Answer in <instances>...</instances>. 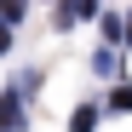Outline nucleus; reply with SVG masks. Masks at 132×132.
<instances>
[{
  "label": "nucleus",
  "mask_w": 132,
  "mask_h": 132,
  "mask_svg": "<svg viewBox=\"0 0 132 132\" xmlns=\"http://www.w3.org/2000/svg\"><path fill=\"white\" fill-rule=\"evenodd\" d=\"M17 126H23V98H17V86H12V92L0 98V132H17Z\"/></svg>",
  "instance_id": "nucleus-1"
},
{
  "label": "nucleus",
  "mask_w": 132,
  "mask_h": 132,
  "mask_svg": "<svg viewBox=\"0 0 132 132\" xmlns=\"http://www.w3.org/2000/svg\"><path fill=\"white\" fill-rule=\"evenodd\" d=\"M80 17H98V0H63V6H57V23L63 29L80 23Z\"/></svg>",
  "instance_id": "nucleus-2"
},
{
  "label": "nucleus",
  "mask_w": 132,
  "mask_h": 132,
  "mask_svg": "<svg viewBox=\"0 0 132 132\" xmlns=\"http://www.w3.org/2000/svg\"><path fill=\"white\" fill-rule=\"evenodd\" d=\"M92 126H98V109H92V103H80L75 115H69V132H92Z\"/></svg>",
  "instance_id": "nucleus-3"
},
{
  "label": "nucleus",
  "mask_w": 132,
  "mask_h": 132,
  "mask_svg": "<svg viewBox=\"0 0 132 132\" xmlns=\"http://www.w3.org/2000/svg\"><path fill=\"white\" fill-rule=\"evenodd\" d=\"M23 12H29V0H0V23H17Z\"/></svg>",
  "instance_id": "nucleus-4"
},
{
  "label": "nucleus",
  "mask_w": 132,
  "mask_h": 132,
  "mask_svg": "<svg viewBox=\"0 0 132 132\" xmlns=\"http://www.w3.org/2000/svg\"><path fill=\"white\" fill-rule=\"evenodd\" d=\"M109 109H132V86H115L109 92Z\"/></svg>",
  "instance_id": "nucleus-5"
},
{
  "label": "nucleus",
  "mask_w": 132,
  "mask_h": 132,
  "mask_svg": "<svg viewBox=\"0 0 132 132\" xmlns=\"http://www.w3.org/2000/svg\"><path fill=\"white\" fill-rule=\"evenodd\" d=\"M0 52H12V23H0Z\"/></svg>",
  "instance_id": "nucleus-6"
},
{
  "label": "nucleus",
  "mask_w": 132,
  "mask_h": 132,
  "mask_svg": "<svg viewBox=\"0 0 132 132\" xmlns=\"http://www.w3.org/2000/svg\"><path fill=\"white\" fill-rule=\"evenodd\" d=\"M126 40H132V17H126Z\"/></svg>",
  "instance_id": "nucleus-7"
}]
</instances>
